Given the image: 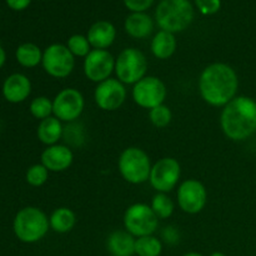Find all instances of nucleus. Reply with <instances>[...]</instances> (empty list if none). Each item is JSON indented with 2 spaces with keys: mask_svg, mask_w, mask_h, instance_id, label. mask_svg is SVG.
Returning <instances> with one entry per match:
<instances>
[{
  "mask_svg": "<svg viewBox=\"0 0 256 256\" xmlns=\"http://www.w3.org/2000/svg\"><path fill=\"white\" fill-rule=\"evenodd\" d=\"M239 79L230 65L214 62L205 68L199 78V92L202 99L212 106H225L235 98Z\"/></svg>",
  "mask_w": 256,
  "mask_h": 256,
  "instance_id": "obj_1",
  "label": "nucleus"
},
{
  "mask_svg": "<svg viewBox=\"0 0 256 256\" xmlns=\"http://www.w3.org/2000/svg\"><path fill=\"white\" fill-rule=\"evenodd\" d=\"M220 125L229 139L242 142L256 132V102L249 96H235L224 106Z\"/></svg>",
  "mask_w": 256,
  "mask_h": 256,
  "instance_id": "obj_2",
  "label": "nucleus"
},
{
  "mask_svg": "<svg viewBox=\"0 0 256 256\" xmlns=\"http://www.w3.org/2000/svg\"><path fill=\"white\" fill-rule=\"evenodd\" d=\"M155 19L162 30L172 34L182 32L194 20V8L189 0H162Z\"/></svg>",
  "mask_w": 256,
  "mask_h": 256,
  "instance_id": "obj_3",
  "label": "nucleus"
},
{
  "mask_svg": "<svg viewBox=\"0 0 256 256\" xmlns=\"http://www.w3.org/2000/svg\"><path fill=\"white\" fill-rule=\"evenodd\" d=\"M50 222L46 214L39 208L28 206L20 210L14 219V232L18 239L26 244H32L46 235Z\"/></svg>",
  "mask_w": 256,
  "mask_h": 256,
  "instance_id": "obj_4",
  "label": "nucleus"
},
{
  "mask_svg": "<svg viewBox=\"0 0 256 256\" xmlns=\"http://www.w3.org/2000/svg\"><path fill=\"white\" fill-rule=\"evenodd\" d=\"M119 172L130 184H142L148 182L152 172V162L146 152L139 148H128L119 158Z\"/></svg>",
  "mask_w": 256,
  "mask_h": 256,
  "instance_id": "obj_5",
  "label": "nucleus"
},
{
  "mask_svg": "<svg viewBox=\"0 0 256 256\" xmlns=\"http://www.w3.org/2000/svg\"><path fill=\"white\" fill-rule=\"evenodd\" d=\"M148 70L146 56L136 48H128L115 60V72L122 84H136L145 78Z\"/></svg>",
  "mask_w": 256,
  "mask_h": 256,
  "instance_id": "obj_6",
  "label": "nucleus"
},
{
  "mask_svg": "<svg viewBox=\"0 0 256 256\" xmlns=\"http://www.w3.org/2000/svg\"><path fill=\"white\" fill-rule=\"evenodd\" d=\"M124 226L132 236L142 238L152 235L159 226V218L152 206L142 202L132 205L124 214Z\"/></svg>",
  "mask_w": 256,
  "mask_h": 256,
  "instance_id": "obj_7",
  "label": "nucleus"
},
{
  "mask_svg": "<svg viewBox=\"0 0 256 256\" xmlns=\"http://www.w3.org/2000/svg\"><path fill=\"white\" fill-rule=\"evenodd\" d=\"M42 64L50 76L62 79L69 76L75 66V56L66 45L52 44L42 52Z\"/></svg>",
  "mask_w": 256,
  "mask_h": 256,
  "instance_id": "obj_8",
  "label": "nucleus"
},
{
  "mask_svg": "<svg viewBox=\"0 0 256 256\" xmlns=\"http://www.w3.org/2000/svg\"><path fill=\"white\" fill-rule=\"evenodd\" d=\"M166 86L156 76H145L132 88V99L144 109H154L164 104L166 99Z\"/></svg>",
  "mask_w": 256,
  "mask_h": 256,
  "instance_id": "obj_9",
  "label": "nucleus"
},
{
  "mask_svg": "<svg viewBox=\"0 0 256 256\" xmlns=\"http://www.w3.org/2000/svg\"><path fill=\"white\" fill-rule=\"evenodd\" d=\"M182 169L178 160L174 158H162L152 168L149 182L158 192H172L180 179Z\"/></svg>",
  "mask_w": 256,
  "mask_h": 256,
  "instance_id": "obj_10",
  "label": "nucleus"
},
{
  "mask_svg": "<svg viewBox=\"0 0 256 256\" xmlns=\"http://www.w3.org/2000/svg\"><path fill=\"white\" fill-rule=\"evenodd\" d=\"M84 106L85 102L82 92L74 88H66L55 96L52 114L60 122H72L82 115Z\"/></svg>",
  "mask_w": 256,
  "mask_h": 256,
  "instance_id": "obj_11",
  "label": "nucleus"
},
{
  "mask_svg": "<svg viewBox=\"0 0 256 256\" xmlns=\"http://www.w3.org/2000/svg\"><path fill=\"white\" fill-rule=\"evenodd\" d=\"M208 192L204 185L195 179L185 180L178 189L180 209L188 214H198L206 205Z\"/></svg>",
  "mask_w": 256,
  "mask_h": 256,
  "instance_id": "obj_12",
  "label": "nucleus"
},
{
  "mask_svg": "<svg viewBox=\"0 0 256 256\" xmlns=\"http://www.w3.org/2000/svg\"><path fill=\"white\" fill-rule=\"evenodd\" d=\"M94 99L98 106L105 112L118 110L126 99V89L119 79H109L99 82L95 89Z\"/></svg>",
  "mask_w": 256,
  "mask_h": 256,
  "instance_id": "obj_13",
  "label": "nucleus"
},
{
  "mask_svg": "<svg viewBox=\"0 0 256 256\" xmlns=\"http://www.w3.org/2000/svg\"><path fill=\"white\" fill-rule=\"evenodd\" d=\"M115 70V59L108 50L92 49L84 60L85 76L94 82L109 79Z\"/></svg>",
  "mask_w": 256,
  "mask_h": 256,
  "instance_id": "obj_14",
  "label": "nucleus"
},
{
  "mask_svg": "<svg viewBox=\"0 0 256 256\" xmlns=\"http://www.w3.org/2000/svg\"><path fill=\"white\" fill-rule=\"evenodd\" d=\"M74 155L72 149L66 145L55 144L48 146L42 154V164L46 168L49 172H60L69 169L72 164Z\"/></svg>",
  "mask_w": 256,
  "mask_h": 256,
  "instance_id": "obj_15",
  "label": "nucleus"
},
{
  "mask_svg": "<svg viewBox=\"0 0 256 256\" xmlns=\"http://www.w3.org/2000/svg\"><path fill=\"white\" fill-rule=\"evenodd\" d=\"M32 92V82L24 74H12L2 84V95L12 104L24 102Z\"/></svg>",
  "mask_w": 256,
  "mask_h": 256,
  "instance_id": "obj_16",
  "label": "nucleus"
},
{
  "mask_svg": "<svg viewBox=\"0 0 256 256\" xmlns=\"http://www.w3.org/2000/svg\"><path fill=\"white\" fill-rule=\"evenodd\" d=\"M86 38L90 42V46L94 49L105 50L114 42L116 38V30L112 22L100 20L90 26Z\"/></svg>",
  "mask_w": 256,
  "mask_h": 256,
  "instance_id": "obj_17",
  "label": "nucleus"
},
{
  "mask_svg": "<svg viewBox=\"0 0 256 256\" xmlns=\"http://www.w3.org/2000/svg\"><path fill=\"white\" fill-rule=\"evenodd\" d=\"M135 240L130 232L116 230L108 238V250L112 256H132L135 254Z\"/></svg>",
  "mask_w": 256,
  "mask_h": 256,
  "instance_id": "obj_18",
  "label": "nucleus"
},
{
  "mask_svg": "<svg viewBox=\"0 0 256 256\" xmlns=\"http://www.w3.org/2000/svg\"><path fill=\"white\" fill-rule=\"evenodd\" d=\"M154 22L145 12H132L125 20V30L135 39H144L152 32Z\"/></svg>",
  "mask_w": 256,
  "mask_h": 256,
  "instance_id": "obj_19",
  "label": "nucleus"
},
{
  "mask_svg": "<svg viewBox=\"0 0 256 256\" xmlns=\"http://www.w3.org/2000/svg\"><path fill=\"white\" fill-rule=\"evenodd\" d=\"M62 132H64V128H62V122L55 116H49L42 120L38 126V138L42 144L48 146L58 144V142L62 139Z\"/></svg>",
  "mask_w": 256,
  "mask_h": 256,
  "instance_id": "obj_20",
  "label": "nucleus"
},
{
  "mask_svg": "<svg viewBox=\"0 0 256 256\" xmlns=\"http://www.w3.org/2000/svg\"><path fill=\"white\" fill-rule=\"evenodd\" d=\"M176 50V39L174 34L165 30H160L152 40V52L158 59H169Z\"/></svg>",
  "mask_w": 256,
  "mask_h": 256,
  "instance_id": "obj_21",
  "label": "nucleus"
},
{
  "mask_svg": "<svg viewBox=\"0 0 256 256\" xmlns=\"http://www.w3.org/2000/svg\"><path fill=\"white\" fill-rule=\"evenodd\" d=\"M49 222L50 228L55 232L65 234L74 228L75 222H76V216H75L74 212L69 208H59V209L54 210V212L50 215Z\"/></svg>",
  "mask_w": 256,
  "mask_h": 256,
  "instance_id": "obj_22",
  "label": "nucleus"
},
{
  "mask_svg": "<svg viewBox=\"0 0 256 256\" xmlns=\"http://www.w3.org/2000/svg\"><path fill=\"white\" fill-rule=\"evenodd\" d=\"M18 62L24 68H34L42 60V52L38 45L32 42H25L19 45L15 52Z\"/></svg>",
  "mask_w": 256,
  "mask_h": 256,
  "instance_id": "obj_23",
  "label": "nucleus"
},
{
  "mask_svg": "<svg viewBox=\"0 0 256 256\" xmlns=\"http://www.w3.org/2000/svg\"><path fill=\"white\" fill-rule=\"evenodd\" d=\"M162 252V242L152 235L138 238L135 240V254L138 256H160Z\"/></svg>",
  "mask_w": 256,
  "mask_h": 256,
  "instance_id": "obj_24",
  "label": "nucleus"
},
{
  "mask_svg": "<svg viewBox=\"0 0 256 256\" xmlns=\"http://www.w3.org/2000/svg\"><path fill=\"white\" fill-rule=\"evenodd\" d=\"M152 209L159 219H168L174 212V202L164 192H159L152 198Z\"/></svg>",
  "mask_w": 256,
  "mask_h": 256,
  "instance_id": "obj_25",
  "label": "nucleus"
},
{
  "mask_svg": "<svg viewBox=\"0 0 256 256\" xmlns=\"http://www.w3.org/2000/svg\"><path fill=\"white\" fill-rule=\"evenodd\" d=\"M30 112L36 119H46L52 114V102L46 96L35 98L30 102Z\"/></svg>",
  "mask_w": 256,
  "mask_h": 256,
  "instance_id": "obj_26",
  "label": "nucleus"
},
{
  "mask_svg": "<svg viewBox=\"0 0 256 256\" xmlns=\"http://www.w3.org/2000/svg\"><path fill=\"white\" fill-rule=\"evenodd\" d=\"M66 46L74 56L86 58V55L92 52L89 40H88V38L84 36V35L75 34L72 35V36H70L69 40H68Z\"/></svg>",
  "mask_w": 256,
  "mask_h": 256,
  "instance_id": "obj_27",
  "label": "nucleus"
},
{
  "mask_svg": "<svg viewBox=\"0 0 256 256\" xmlns=\"http://www.w3.org/2000/svg\"><path fill=\"white\" fill-rule=\"evenodd\" d=\"M49 178V170L42 164H35L26 172V182L32 186H42Z\"/></svg>",
  "mask_w": 256,
  "mask_h": 256,
  "instance_id": "obj_28",
  "label": "nucleus"
},
{
  "mask_svg": "<svg viewBox=\"0 0 256 256\" xmlns=\"http://www.w3.org/2000/svg\"><path fill=\"white\" fill-rule=\"evenodd\" d=\"M149 118L154 126L165 128L172 122V112H170V109L166 105L162 104L150 110Z\"/></svg>",
  "mask_w": 256,
  "mask_h": 256,
  "instance_id": "obj_29",
  "label": "nucleus"
},
{
  "mask_svg": "<svg viewBox=\"0 0 256 256\" xmlns=\"http://www.w3.org/2000/svg\"><path fill=\"white\" fill-rule=\"evenodd\" d=\"M62 136H64L65 142L78 146V145H82V140H84V132H82V128L79 125L72 124L65 128Z\"/></svg>",
  "mask_w": 256,
  "mask_h": 256,
  "instance_id": "obj_30",
  "label": "nucleus"
},
{
  "mask_svg": "<svg viewBox=\"0 0 256 256\" xmlns=\"http://www.w3.org/2000/svg\"><path fill=\"white\" fill-rule=\"evenodd\" d=\"M200 12L204 15H212L219 12L222 0H195Z\"/></svg>",
  "mask_w": 256,
  "mask_h": 256,
  "instance_id": "obj_31",
  "label": "nucleus"
},
{
  "mask_svg": "<svg viewBox=\"0 0 256 256\" xmlns=\"http://www.w3.org/2000/svg\"><path fill=\"white\" fill-rule=\"evenodd\" d=\"M154 0H124L125 6L132 12H144L152 5Z\"/></svg>",
  "mask_w": 256,
  "mask_h": 256,
  "instance_id": "obj_32",
  "label": "nucleus"
},
{
  "mask_svg": "<svg viewBox=\"0 0 256 256\" xmlns=\"http://www.w3.org/2000/svg\"><path fill=\"white\" fill-rule=\"evenodd\" d=\"M32 0H6V4L12 10H24L29 6Z\"/></svg>",
  "mask_w": 256,
  "mask_h": 256,
  "instance_id": "obj_33",
  "label": "nucleus"
},
{
  "mask_svg": "<svg viewBox=\"0 0 256 256\" xmlns=\"http://www.w3.org/2000/svg\"><path fill=\"white\" fill-rule=\"evenodd\" d=\"M5 59H6V55H5L4 49H2V48L0 46V69H2V65H4Z\"/></svg>",
  "mask_w": 256,
  "mask_h": 256,
  "instance_id": "obj_34",
  "label": "nucleus"
},
{
  "mask_svg": "<svg viewBox=\"0 0 256 256\" xmlns=\"http://www.w3.org/2000/svg\"><path fill=\"white\" fill-rule=\"evenodd\" d=\"M184 256H202V255L199 254V252H188V254H185Z\"/></svg>",
  "mask_w": 256,
  "mask_h": 256,
  "instance_id": "obj_35",
  "label": "nucleus"
},
{
  "mask_svg": "<svg viewBox=\"0 0 256 256\" xmlns=\"http://www.w3.org/2000/svg\"><path fill=\"white\" fill-rule=\"evenodd\" d=\"M210 256H226V255L222 254V252H212Z\"/></svg>",
  "mask_w": 256,
  "mask_h": 256,
  "instance_id": "obj_36",
  "label": "nucleus"
}]
</instances>
